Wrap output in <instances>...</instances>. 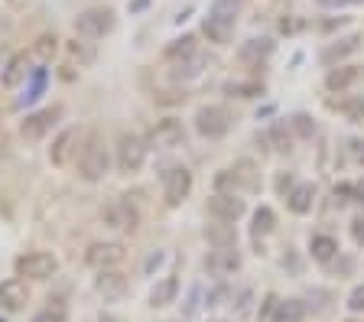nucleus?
<instances>
[{"label":"nucleus","instance_id":"obj_1","mask_svg":"<svg viewBox=\"0 0 364 322\" xmlns=\"http://www.w3.org/2000/svg\"><path fill=\"white\" fill-rule=\"evenodd\" d=\"M108 166H111V156L104 150V140L101 133H92L88 140H85L82 153H78V176L85 182H101L108 176Z\"/></svg>","mask_w":364,"mask_h":322},{"label":"nucleus","instance_id":"obj_2","mask_svg":"<svg viewBox=\"0 0 364 322\" xmlns=\"http://www.w3.org/2000/svg\"><path fill=\"white\" fill-rule=\"evenodd\" d=\"M17 277H27V280H49V277L59 270V261L49 251H29V254L17 257Z\"/></svg>","mask_w":364,"mask_h":322},{"label":"nucleus","instance_id":"obj_3","mask_svg":"<svg viewBox=\"0 0 364 322\" xmlns=\"http://www.w3.org/2000/svg\"><path fill=\"white\" fill-rule=\"evenodd\" d=\"M114 29V13L104 7H92V10H82L75 17V33L85 39H101L104 33Z\"/></svg>","mask_w":364,"mask_h":322},{"label":"nucleus","instance_id":"obj_4","mask_svg":"<svg viewBox=\"0 0 364 322\" xmlns=\"http://www.w3.org/2000/svg\"><path fill=\"white\" fill-rule=\"evenodd\" d=\"M196 131L202 133V137H208V140H218V137H224V133L231 131V114L218 105L198 108L196 111Z\"/></svg>","mask_w":364,"mask_h":322},{"label":"nucleus","instance_id":"obj_5","mask_svg":"<svg viewBox=\"0 0 364 322\" xmlns=\"http://www.w3.org/2000/svg\"><path fill=\"white\" fill-rule=\"evenodd\" d=\"M127 251H124L121 241H94L88 251H85V264L94 267V270H108V267H121Z\"/></svg>","mask_w":364,"mask_h":322},{"label":"nucleus","instance_id":"obj_6","mask_svg":"<svg viewBox=\"0 0 364 322\" xmlns=\"http://www.w3.org/2000/svg\"><path fill=\"white\" fill-rule=\"evenodd\" d=\"M147 160V143L137 133H121L117 140V170L121 173H137Z\"/></svg>","mask_w":364,"mask_h":322},{"label":"nucleus","instance_id":"obj_7","mask_svg":"<svg viewBox=\"0 0 364 322\" xmlns=\"http://www.w3.org/2000/svg\"><path fill=\"white\" fill-rule=\"evenodd\" d=\"M182 140H186V131H182V121H176V117H163L150 131V147H156V150H173Z\"/></svg>","mask_w":364,"mask_h":322},{"label":"nucleus","instance_id":"obj_8","mask_svg":"<svg viewBox=\"0 0 364 322\" xmlns=\"http://www.w3.org/2000/svg\"><path fill=\"white\" fill-rule=\"evenodd\" d=\"M78 143H82V131H78V127H66V131L52 140V147H49V160H52V166H68L72 156L78 153Z\"/></svg>","mask_w":364,"mask_h":322},{"label":"nucleus","instance_id":"obj_9","mask_svg":"<svg viewBox=\"0 0 364 322\" xmlns=\"http://www.w3.org/2000/svg\"><path fill=\"white\" fill-rule=\"evenodd\" d=\"M98 280H94V290L108 300V303H117V300H124L127 296V290H131V284H127V277L117 270V267H108V270H98Z\"/></svg>","mask_w":364,"mask_h":322},{"label":"nucleus","instance_id":"obj_10","mask_svg":"<svg viewBox=\"0 0 364 322\" xmlns=\"http://www.w3.org/2000/svg\"><path fill=\"white\" fill-rule=\"evenodd\" d=\"M104 221L111 228H117V231H137V225H140V212L133 209L127 199H114L108 209H104Z\"/></svg>","mask_w":364,"mask_h":322},{"label":"nucleus","instance_id":"obj_11","mask_svg":"<svg viewBox=\"0 0 364 322\" xmlns=\"http://www.w3.org/2000/svg\"><path fill=\"white\" fill-rule=\"evenodd\" d=\"M59 114H62V108H46V111L29 114L27 121L20 124V133H23L27 140H43V137H46V133L56 127Z\"/></svg>","mask_w":364,"mask_h":322},{"label":"nucleus","instance_id":"obj_12","mask_svg":"<svg viewBox=\"0 0 364 322\" xmlns=\"http://www.w3.org/2000/svg\"><path fill=\"white\" fill-rule=\"evenodd\" d=\"M208 212H212V218H221V221H238L244 215V199H238L234 192H215L208 199Z\"/></svg>","mask_w":364,"mask_h":322},{"label":"nucleus","instance_id":"obj_13","mask_svg":"<svg viewBox=\"0 0 364 322\" xmlns=\"http://www.w3.org/2000/svg\"><path fill=\"white\" fill-rule=\"evenodd\" d=\"M205 267H208V274H215V277L234 274V270L241 267V254H238L234 247H215V251L205 257Z\"/></svg>","mask_w":364,"mask_h":322},{"label":"nucleus","instance_id":"obj_14","mask_svg":"<svg viewBox=\"0 0 364 322\" xmlns=\"http://www.w3.org/2000/svg\"><path fill=\"white\" fill-rule=\"evenodd\" d=\"M189 192H192V173L182 170V166L169 173V176H166V205H173V209H176V205L186 199Z\"/></svg>","mask_w":364,"mask_h":322},{"label":"nucleus","instance_id":"obj_15","mask_svg":"<svg viewBox=\"0 0 364 322\" xmlns=\"http://www.w3.org/2000/svg\"><path fill=\"white\" fill-rule=\"evenodd\" d=\"M27 300H29V290L23 280L13 277V280H3V284H0V306H3V309H10V313H13V309H23Z\"/></svg>","mask_w":364,"mask_h":322},{"label":"nucleus","instance_id":"obj_16","mask_svg":"<svg viewBox=\"0 0 364 322\" xmlns=\"http://www.w3.org/2000/svg\"><path fill=\"white\" fill-rule=\"evenodd\" d=\"M205 237H208V244H215V247H234V241H238V235H234V221L215 218V225L205 228Z\"/></svg>","mask_w":364,"mask_h":322},{"label":"nucleus","instance_id":"obj_17","mask_svg":"<svg viewBox=\"0 0 364 322\" xmlns=\"http://www.w3.org/2000/svg\"><path fill=\"white\" fill-rule=\"evenodd\" d=\"M312 202H316V189H312L309 182L296 186V189L286 196V205H290V212H296V215H306V212H312Z\"/></svg>","mask_w":364,"mask_h":322},{"label":"nucleus","instance_id":"obj_18","mask_svg":"<svg viewBox=\"0 0 364 322\" xmlns=\"http://www.w3.org/2000/svg\"><path fill=\"white\" fill-rule=\"evenodd\" d=\"M361 78V68L358 66H342V68H332L326 78V85L332 88V92H342V88H351Z\"/></svg>","mask_w":364,"mask_h":322},{"label":"nucleus","instance_id":"obj_19","mask_svg":"<svg viewBox=\"0 0 364 322\" xmlns=\"http://www.w3.org/2000/svg\"><path fill=\"white\" fill-rule=\"evenodd\" d=\"M231 29H234V23L218 20V17H212V13H208L205 23H202V33L208 36V43H228V39H231Z\"/></svg>","mask_w":364,"mask_h":322},{"label":"nucleus","instance_id":"obj_20","mask_svg":"<svg viewBox=\"0 0 364 322\" xmlns=\"http://www.w3.org/2000/svg\"><path fill=\"white\" fill-rule=\"evenodd\" d=\"M361 49V36H348V39H338L335 46H328L326 52H322V62H338V59H345V56H351V52H358Z\"/></svg>","mask_w":364,"mask_h":322},{"label":"nucleus","instance_id":"obj_21","mask_svg":"<svg viewBox=\"0 0 364 322\" xmlns=\"http://www.w3.org/2000/svg\"><path fill=\"white\" fill-rule=\"evenodd\" d=\"M27 75H29V59L27 56H13L7 62V68H3V78H0V82H3L7 88H13V85H20Z\"/></svg>","mask_w":364,"mask_h":322},{"label":"nucleus","instance_id":"obj_22","mask_svg":"<svg viewBox=\"0 0 364 322\" xmlns=\"http://www.w3.org/2000/svg\"><path fill=\"white\" fill-rule=\"evenodd\" d=\"M176 293H179V280H176V277H166V280H159V284L153 286L150 303H153V306H169L173 300H176Z\"/></svg>","mask_w":364,"mask_h":322},{"label":"nucleus","instance_id":"obj_23","mask_svg":"<svg viewBox=\"0 0 364 322\" xmlns=\"http://www.w3.org/2000/svg\"><path fill=\"white\" fill-rule=\"evenodd\" d=\"M306 319V306L299 300H280L277 303V313H273V322H303Z\"/></svg>","mask_w":364,"mask_h":322},{"label":"nucleus","instance_id":"obj_24","mask_svg":"<svg viewBox=\"0 0 364 322\" xmlns=\"http://www.w3.org/2000/svg\"><path fill=\"white\" fill-rule=\"evenodd\" d=\"M309 251H312V257H316L319 264H328V261L338 254V241L335 237H328V235H319V237H312Z\"/></svg>","mask_w":364,"mask_h":322},{"label":"nucleus","instance_id":"obj_25","mask_svg":"<svg viewBox=\"0 0 364 322\" xmlns=\"http://www.w3.org/2000/svg\"><path fill=\"white\" fill-rule=\"evenodd\" d=\"M273 52V43L270 39H247V43H244L241 46V59L244 62H261V59H267Z\"/></svg>","mask_w":364,"mask_h":322},{"label":"nucleus","instance_id":"obj_26","mask_svg":"<svg viewBox=\"0 0 364 322\" xmlns=\"http://www.w3.org/2000/svg\"><path fill=\"white\" fill-rule=\"evenodd\" d=\"M56 43H59L56 36H39L36 43H33V52H29V56L36 59L39 66H46V62H52V56H56V49H59Z\"/></svg>","mask_w":364,"mask_h":322},{"label":"nucleus","instance_id":"obj_27","mask_svg":"<svg viewBox=\"0 0 364 322\" xmlns=\"http://www.w3.org/2000/svg\"><path fill=\"white\" fill-rule=\"evenodd\" d=\"M273 228H277V215H273V209H267V205H263V209H257L254 212V237H261V235H270Z\"/></svg>","mask_w":364,"mask_h":322},{"label":"nucleus","instance_id":"obj_28","mask_svg":"<svg viewBox=\"0 0 364 322\" xmlns=\"http://www.w3.org/2000/svg\"><path fill=\"white\" fill-rule=\"evenodd\" d=\"M192 52H196V36L173 39V43L166 46V59H176V62H179V59H189Z\"/></svg>","mask_w":364,"mask_h":322},{"label":"nucleus","instance_id":"obj_29","mask_svg":"<svg viewBox=\"0 0 364 322\" xmlns=\"http://www.w3.org/2000/svg\"><path fill=\"white\" fill-rule=\"evenodd\" d=\"M208 13H212V17H218V20H228V23H234V20H238V13H241V3H238V0H215Z\"/></svg>","mask_w":364,"mask_h":322},{"label":"nucleus","instance_id":"obj_30","mask_svg":"<svg viewBox=\"0 0 364 322\" xmlns=\"http://www.w3.org/2000/svg\"><path fill=\"white\" fill-rule=\"evenodd\" d=\"M43 88H46V68H36V75H33V82H29L27 95L20 98V105H29V101H36V98L43 95Z\"/></svg>","mask_w":364,"mask_h":322},{"label":"nucleus","instance_id":"obj_31","mask_svg":"<svg viewBox=\"0 0 364 322\" xmlns=\"http://www.w3.org/2000/svg\"><path fill=\"white\" fill-rule=\"evenodd\" d=\"M33 322H68V316H66V306H62V303H52V306H46L43 313H36V316H33Z\"/></svg>","mask_w":364,"mask_h":322},{"label":"nucleus","instance_id":"obj_32","mask_svg":"<svg viewBox=\"0 0 364 322\" xmlns=\"http://www.w3.org/2000/svg\"><path fill=\"white\" fill-rule=\"evenodd\" d=\"M198 66H202V59H198L196 52H192V56H189L186 62H179V68H176V72H173V75H176V78H196L198 72H202V68H198Z\"/></svg>","mask_w":364,"mask_h":322},{"label":"nucleus","instance_id":"obj_33","mask_svg":"<svg viewBox=\"0 0 364 322\" xmlns=\"http://www.w3.org/2000/svg\"><path fill=\"white\" fill-rule=\"evenodd\" d=\"M270 137H273V143H277V150H280V153H290L293 150V140H290V133H286V127H283V124H277V127H273Z\"/></svg>","mask_w":364,"mask_h":322},{"label":"nucleus","instance_id":"obj_34","mask_svg":"<svg viewBox=\"0 0 364 322\" xmlns=\"http://www.w3.org/2000/svg\"><path fill=\"white\" fill-rule=\"evenodd\" d=\"M342 111L348 114V121H364V95L345 101V105H342Z\"/></svg>","mask_w":364,"mask_h":322},{"label":"nucleus","instance_id":"obj_35","mask_svg":"<svg viewBox=\"0 0 364 322\" xmlns=\"http://www.w3.org/2000/svg\"><path fill=\"white\" fill-rule=\"evenodd\" d=\"M277 303H280V296L267 293L261 303V322H273V313H277Z\"/></svg>","mask_w":364,"mask_h":322},{"label":"nucleus","instance_id":"obj_36","mask_svg":"<svg viewBox=\"0 0 364 322\" xmlns=\"http://www.w3.org/2000/svg\"><path fill=\"white\" fill-rule=\"evenodd\" d=\"M228 92L238 98H254V95H261V85L257 82H251V85H228Z\"/></svg>","mask_w":364,"mask_h":322},{"label":"nucleus","instance_id":"obj_37","mask_svg":"<svg viewBox=\"0 0 364 322\" xmlns=\"http://www.w3.org/2000/svg\"><path fill=\"white\" fill-rule=\"evenodd\" d=\"M348 309H351V313H364V284L351 290V296H348Z\"/></svg>","mask_w":364,"mask_h":322},{"label":"nucleus","instance_id":"obj_38","mask_svg":"<svg viewBox=\"0 0 364 322\" xmlns=\"http://www.w3.org/2000/svg\"><path fill=\"white\" fill-rule=\"evenodd\" d=\"M293 127H296L303 137H312V133H316V127H312V121H309L306 114H296V117H293Z\"/></svg>","mask_w":364,"mask_h":322},{"label":"nucleus","instance_id":"obj_39","mask_svg":"<svg viewBox=\"0 0 364 322\" xmlns=\"http://www.w3.org/2000/svg\"><path fill=\"white\" fill-rule=\"evenodd\" d=\"M68 49H72V56H78L82 62H92V59H94V52H92V49H85L82 43H72Z\"/></svg>","mask_w":364,"mask_h":322},{"label":"nucleus","instance_id":"obj_40","mask_svg":"<svg viewBox=\"0 0 364 322\" xmlns=\"http://www.w3.org/2000/svg\"><path fill=\"white\" fill-rule=\"evenodd\" d=\"M348 150H351V160L355 163H364V140H351L348 143Z\"/></svg>","mask_w":364,"mask_h":322},{"label":"nucleus","instance_id":"obj_41","mask_svg":"<svg viewBox=\"0 0 364 322\" xmlns=\"http://www.w3.org/2000/svg\"><path fill=\"white\" fill-rule=\"evenodd\" d=\"M351 237H355L358 244H364V215L351 221Z\"/></svg>","mask_w":364,"mask_h":322},{"label":"nucleus","instance_id":"obj_42","mask_svg":"<svg viewBox=\"0 0 364 322\" xmlns=\"http://www.w3.org/2000/svg\"><path fill=\"white\" fill-rule=\"evenodd\" d=\"M198 296H202V286H196L192 290V296H189V306H186V316H192L198 309Z\"/></svg>","mask_w":364,"mask_h":322},{"label":"nucleus","instance_id":"obj_43","mask_svg":"<svg viewBox=\"0 0 364 322\" xmlns=\"http://www.w3.org/2000/svg\"><path fill=\"white\" fill-rule=\"evenodd\" d=\"M280 29L283 33H296V29H303V23H299V20H283Z\"/></svg>","mask_w":364,"mask_h":322},{"label":"nucleus","instance_id":"obj_44","mask_svg":"<svg viewBox=\"0 0 364 322\" xmlns=\"http://www.w3.org/2000/svg\"><path fill=\"white\" fill-rule=\"evenodd\" d=\"M290 186H293V180H290V173H286V176H280V180H277V189H290Z\"/></svg>","mask_w":364,"mask_h":322},{"label":"nucleus","instance_id":"obj_45","mask_svg":"<svg viewBox=\"0 0 364 322\" xmlns=\"http://www.w3.org/2000/svg\"><path fill=\"white\" fill-rule=\"evenodd\" d=\"M322 3H328V7H338V3H348V0H322Z\"/></svg>","mask_w":364,"mask_h":322},{"label":"nucleus","instance_id":"obj_46","mask_svg":"<svg viewBox=\"0 0 364 322\" xmlns=\"http://www.w3.org/2000/svg\"><path fill=\"white\" fill-rule=\"evenodd\" d=\"M101 322H114V319H108V316H101Z\"/></svg>","mask_w":364,"mask_h":322},{"label":"nucleus","instance_id":"obj_47","mask_svg":"<svg viewBox=\"0 0 364 322\" xmlns=\"http://www.w3.org/2000/svg\"><path fill=\"white\" fill-rule=\"evenodd\" d=\"M348 3H358V0H348Z\"/></svg>","mask_w":364,"mask_h":322}]
</instances>
